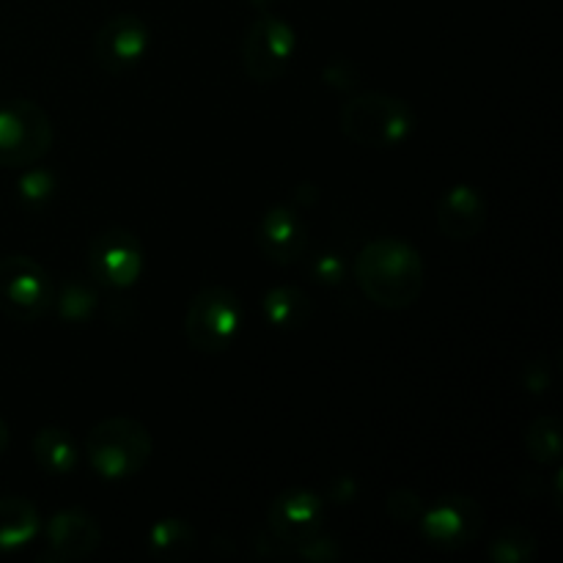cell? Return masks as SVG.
<instances>
[{
    "mask_svg": "<svg viewBox=\"0 0 563 563\" xmlns=\"http://www.w3.org/2000/svg\"><path fill=\"white\" fill-rule=\"evenodd\" d=\"M355 280L374 306L401 311L423 295L427 267L416 245L399 236H377L357 253Z\"/></svg>",
    "mask_w": 563,
    "mask_h": 563,
    "instance_id": "6da1fadb",
    "label": "cell"
},
{
    "mask_svg": "<svg viewBox=\"0 0 563 563\" xmlns=\"http://www.w3.org/2000/svg\"><path fill=\"white\" fill-rule=\"evenodd\" d=\"M154 451V440L148 429L135 418L115 416L91 427L82 443L88 465L104 482H124L137 476L148 465Z\"/></svg>",
    "mask_w": 563,
    "mask_h": 563,
    "instance_id": "7a4b0ae2",
    "label": "cell"
},
{
    "mask_svg": "<svg viewBox=\"0 0 563 563\" xmlns=\"http://www.w3.org/2000/svg\"><path fill=\"white\" fill-rule=\"evenodd\" d=\"M341 132L357 146L394 148L416 130V113L410 104L388 93H357L341 108Z\"/></svg>",
    "mask_w": 563,
    "mask_h": 563,
    "instance_id": "3957f363",
    "label": "cell"
},
{
    "mask_svg": "<svg viewBox=\"0 0 563 563\" xmlns=\"http://www.w3.org/2000/svg\"><path fill=\"white\" fill-rule=\"evenodd\" d=\"M53 121L42 104L14 99L0 104V168H31L53 148Z\"/></svg>",
    "mask_w": 563,
    "mask_h": 563,
    "instance_id": "277c9868",
    "label": "cell"
},
{
    "mask_svg": "<svg viewBox=\"0 0 563 563\" xmlns=\"http://www.w3.org/2000/svg\"><path fill=\"white\" fill-rule=\"evenodd\" d=\"M240 300L225 286H203L187 306V344L201 355H220L229 350L240 330Z\"/></svg>",
    "mask_w": 563,
    "mask_h": 563,
    "instance_id": "5b68a950",
    "label": "cell"
},
{
    "mask_svg": "<svg viewBox=\"0 0 563 563\" xmlns=\"http://www.w3.org/2000/svg\"><path fill=\"white\" fill-rule=\"evenodd\" d=\"M55 306V284L31 256L0 258V313L14 322H38Z\"/></svg>",
    "mask_w": 563,
    "mask_h": 563,
    "instance_id": "8992f818",
    "label": "cell"
},
{
    "mask_svg": "<svg viewBox=\"0 0 563 563\" xmlns=\"http://www.w3.org/2000/svg\"><path fill=\"white\" fill-rule=\"evenodd\" d=\"M297 53V33L284 16L262 11L242 42V66L253 82H275L286 75Z\"/></svg>",
    "mask_w": 563,
    "mask_h": 563,
    "instance_id": "52a82bcc",
    "label": "cell"
},
{
    "mask_svg": "<svg viewBox=\"0 0 563 563\" xmlns=\"http://www.w3.org/2000/svg\"><path fill=\"white\" fill-rule=\"evenodd\" d=\"M421 531L440 550H462L482 533L484 509L467 495H443L421 515Z\"/></svg>",
    "mask_w": 563,
    "mask_h": 563,
    "instance_id": "ba28073f",
    "label": "cell"
},
{
    "mask_svg": "<svg viewBox=\"0 0 563 563\" xmlns=\"http://www.w3.org/2000/svg\"><path fill=\"white\" fill-rule=\"evenodd\" d=\"M91 275L108 289H130L143 273V247L132 231L104 229L88 245Z\"/></svg>",
    "mask_w": 563,
    "mask_h": 563,
    "instance_id": "9c48e42d",
    "label": "cell"
},
{
    "mask_svg": "<svg viewBox=\"0 0 563 563\" xmlns=\"http://www.w3.org/2000/svg\"><path fill=\"white\" fill-rule=\"evenodd\" d=\"M324 504L308 489H286L269 506V533L284 548L300 550L322 531Z\"/></svg>",
    "mask_w": 563,
    "mask_h": 563,
    "instance_id": "30bf717a",
    "label": "cell"
},
{
    "mask_svg": "<svg viewBox=\"0 0 563 563\" xmlns=\"http://www.w3.org/2000/svg\"><path fill=\"white\" fill-rule=\"evenodd\" d=\"M148 49V25L137 14H115L93 36V58L110 75H124Z\"/></svg>",
    "mask_w": 563,
    "mask_h": 563,
    "instance_id": "8fae6325",
    "label": "cell"
},
{
    "mask_svg": "<svg viewBox=\"0 0 563 563\" xmlns=\"http://www.w3.org/2000/svg\"><path fill=\"white\" fill-rule=\"evenodd\" d=\"M102 544V528L88 511L64 509L49 517L42 561H82Z\"/></svg>",
    "mask_w": 563,
    "mask_h": 563,
    "instance_id": "7c38bea8",
    "label": "cell"
},
{
    "mask_svg": "<svg viewBox=\"0 0 563 563\" xmlns=\"http://www.w3.org/2000/svg\"><path fill=\"white\" fill-rule=\"evenodd\" d=\"M256 245L267 262L289 267L306 253V225L289 207H269L256 229Z\"/></svg>",
    "mask_w": 563,
    "mask_h": 563,
    "instance_id": "4fadbf2b",
    "label": "cell"
},
{
    "mask_svg": "<svg viewBox=\"0 0 563 563\" xmlns=\"http://www.w3.org/2000/svg\"><path fill=\"white\" fill-rule=\"evenodd\" d=\"M438 229L449 240L465 242L482 234L487 223V201L473 185H454L438 201Z\"/></svg>",
    "mask_w": 563,
    "mask_h": 563,
    "instance_id": "5bb4252c",
    "label": "cell"
},
{
    "mask_svg": "<svg viewBox=\"0 0 563 563\" xmlns=\"http://www.w3.org/2000/svg\"><path fill=\"white\" fill-rule=\"evenodd\" d=\"M33 460L49 476H69L80 465V443L64 427H42L31 440Z\"/></svg>",
    "mask_w": 563,
    "mask_h": 563,
    "instance_id": "9a60e30c",
    "label": "cell"
},
{
    "mask_svg": "<svg viewBox=\"0 0 563 563\" xmlns=\"http://www.w3.org/2000/svg\"><path fill=\"white\" fill-rule=\"evenodd\" d=\"M42 531V517L38 509L27 498H0V553H11Z\"/></svg>",
    "mask_w": 563,
    "mask_h": 563,
    "instance_id": "2e32d148",
    "label": "cell"
},
{
    "mask_svg": "<svg viewBox=\"0 0 563 563\" xmlns=\"http://www.w3.org/2000/svg\"><path fill=\"white\" fill-rule=\"evenodd\" d=\"M264 317L275 328H302L311 319V300L295 286H275L264 295Z\"/></svg>",
    "mask_w": 563,
    "mask_h": 563,
    "instance_id": "e0dca14e",
    "label": "cell"
},
{
    "mask_svg": "<svg viewBox=\"0 0 563 563\" xmlns=\"http://www.w3.org/2000/svg\"><path fill=\"white\" fill-rule=\"evenodd\" d=\"M196 544V531L179 517H165L148 531V548L157 559H185Z\"/></svg>",
    "mask_w": 563,
    "mask_h": 563,
    "instance_id": "ac0fdd59",
    "label": "cell"
},
{
    "mask_svg": "<svg viewBox=\"0 0 563 563\" xmlns=\"http://www.w3.org/2000/svg\"><path fill=\"white\" fill-rule=\"evenodd\" d=\"M526 451L539 465H559L561 462V423L555 416H539L526 429Z\"/></svg>",
    "mask_w": 563,
    "mask_h": 563,
    "instance_id": "d6986e66",
    "label": "cell"
},
{
    "mask_svg": "<svg viewBox=\"0 0 563 563\" xmlns=\"http://www.w3.org/2000/svg\"><path fill=\"white\" fill-rule=\"evenodd\" d=\"M537 537L522 526H509L489 542V559L495 563H528L537 559Z\"/></svg>",
    "mask_w": 563,
    "mask_h": 563,
    "instance_id": "ffe728a7",
    "label": "cell"
},
{
    "mask_svg": "<svg viewBox=\"0 0 563 563\" xmlns=\"http://www.w3.org/2000/svg\"><path fill=\"white\" fill-rule=\"evenodd\" d=\"M66 322H88L97 311V291L88 289L86 284H64L60 291L55 289V306Z\"/></svg>",
    "mask_w": 563,
    "mask_h": 563,
    "instance_id": "44dd1931",
    "label": "cell"
},
{
    "mask_svg": "<svg viewBox=\"0 0 563 563\" xmlns=\"http://www.w3.org/2000/svg\"><path fill=\"white\" fill-rule=\"evenodd\" d=\"M20 201L31 209H44L55 198V190H58V181H55L53 174L42 168H31L27 174L20 176Z\"/></svg>",
    "mask_w": 563,
    "mask_h": 563,
    "instance_id": "7402d4cb",
    "label": "cell"
},
{
    "mask_svg": "<svg viewBox=\"0 0 563 563\" xmlns=\"http://www.w3.org/2000/svg\"><path fill=\"white\" fill-rule=\"evenodd\" d=\"M423 509H427V506L421 504V498H418L416 493H407V489H396L388 498V511L394 515V520L399 522L421 520Z\"/></svg>",
    "mask_w": 563,
    "mask_h": 563,
    "instance_id": "603a6c76",
    "label": "cell"
},
{
    "mask_svg": "<svg viewBox=\"0 0 563 563\" xmlns=\"http://www.w3.org/2000/svg\"><path fill=\"white\" fill-rule=\"evenodd\" d=\"M313 278L324 280V284H339L344 278V262L335 253H324L313 262Z\"/></svg>",
    "mask_w": 563,
    "mask_h": 563,
    "instance_id": "cb8c5ba5",
    "label": "cell"
},
{
    "mask_svg": "<svg viewBox=\"0 0 563 563\" xmlns=\"http://www.w3.org/2000/svg\"><path fill=\"white\" fill-rule=\"evenodd\" d=\"M5 449H9V423L0 418V456L5 454Z\"/></svg>",
    "mask_w": 563,
    "mask_h": 563,
    "instance_id": "d4e9b609",
    "label": "cell"
},
{
    "mask_svg": "<svg viewBox=\"0 0 563 563\" xmlns=\"http://www.w3.org/2000/svg\"><path fill=\"white\" fill-rule=\"evenodd\" d=\"M247 3H251V5H256V9H262V11H267L269 5L275 3V0H247Z\"/></svg>",
    "mask_w": 563,
    "mask_h": 563,
    "instance_id": "484cf974",
    "label": "cell"
}]
</instances>
